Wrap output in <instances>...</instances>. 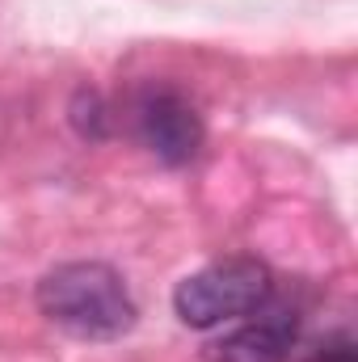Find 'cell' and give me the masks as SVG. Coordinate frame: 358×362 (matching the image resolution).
<instances>
[{"label": "cell", "instance_id": "cell-1", "mask_svg": "<svg viewBox=\"0 0 358 362\" xmlns=\"http://www.w3.org/2000/svg\"><path fill=\"white\" fill-rule=\"evenodd\" d=\"M38 312L85 341H114L131 333L139 316L122 274L101 262H64L47 270L38 282Z\"/></svg>", "mask_w": 358, "mask_h": 362}, {"label": "cell", "instance_id": "cell-2", "mask_svg": "<svg viewBox=\"0 0 358 362\" xmlns=\"http://www.w3.org/2000/svg\"><path fill=\"white\" fill-rule=\"evenodd\" d=\"M274 299V274L258 257H228L190 274L173 291V312L185 329H219L253 316Z\"/></svg>", "mask_w": 358, "mask_h": 362}, {"label": "cell", "instance_id": "cell-3", "mask_svg": "<svg viewBox=\"0 0 358 362\" xmlns=\"http://www.w3.org/2000/svg\"><path fill=\"white\" fill-rule=\"evenodd\" d=\"M131 118L144 148L165 165H190L202 148V118L194 101L169 85H152L139 93L131 105Z\"/></svg>", "mask_w": 358, "mask_h": 362}, {"label": "cell", "instance_id": "cell-4", "mask_svg": "<svg viewBox=\"0 0 358 362\" xmlns=\"http://www.w3.org/2000/svg\"><path fill=\"white\" fill-rule=\"evenodd\" d=\"M295 312L266 303L262 312H253L249 325H241L215 346V362H282L295 346Z\"/></svg>", "mask_w": 358, "mask_h": 362}, {"label": "cell", "instance_id": "cell-5", "mask_svg": "<svg viewBox=\"0 0 358 362\" xmlns=\"http://www.w3.org/2000/svg\"><path fill=\"white\" fill-rule=\"evenodd\" d=\"M337 362H354V358H350V354H346V358H337Z\"/></svg>", "mask_w": 358, "mask_h": 362}]
</instances>
